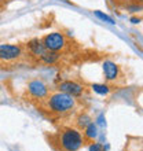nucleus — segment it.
<instances>
[{"label": "nucleus", "mask_w": 143, "mask_h": 151, "mask_svg": "<svg viewBox=\"0 0 143 151\" xmlns=\"http://www.w3.org/2000/svg\"><path fill=\"white\" fill-rule=\"evenodd\" d=\"M84 142L85 139H84L83 133L80 132L79 128L74 127L62 129L58 135V140H56L61 151H79L84 146Z\"/></svg>", "instance_id": "2"}, {"label": "nucleus", "mask_w": 143, "mask_h": 151, "mask_svg": "<svg viewBox=\"0 0 143 151\" xmlns=\"http://www.w3.org/2000/svg\"><path fill=\"white\" fill-rule=\"evenodd\" d=\"M44 47L48 51L62 52L68 47V39L62 32H51L41 39Z\"/></svg>", "instance_id": "3"}, {"label": "nucleus", "mask_w": 143, "mask_h": 151, "mask_svg": "<svg viewBox=\"0 0 143 151\" xmlns=\"http://www.w3.org/2000/svg\"><path fill=\"white\" fill-rule=\"evenodd\" d=\"M15 151H18V150H15Z\"/></svg>", "instance_id": "20"}, {"label": "nucleus", "mask_w": 143, "mask_h": 151, "mask_svg": "<svg viewBox=\"0 0 143 151\" xmlns=\"http://www.w3.org/2000/svg\"><path fill=\"white\" fill-rule=\"evenodd\" d=\"M58 91L79 98L84 93V85H81L77 81H73V80H66V81H61L58 84Z\"/></svg>", "instance_id": "6"}, {"label": "nucleus", "mask_w": 143, "mask_h": 151, "mask_svg": "<svg viewBox=\"0 0 143 151\" xmlns=\"http://www.w3.org/2000/svg\"><path fill=\"white\" fill-rule=\"evenodd\" d=\"M59 59H61V52L48 51V50H46L43 55L39 58V60L43 62L44 65H55Z\"/></svg>", "instance_id": "9"}, {"label": "nucleus", "mask_w": 143, "mask_h": 151, "mask_svg": "<svg viewBox=\"0 0 143 151\" xmlns=\"http://www.w3.org/2000/svg\"><path fill=\"white\" fill-rule=\"evenodd\" d=\"M102 70H103V76H105V80L107 83H116L120 77V66L116 62L110 59H106L102 63Z\"/></svg>", "instance_id": "7"}, {"label": "nucleus", "mask_w": 143, "mask_h": 151, "mask_svg": "<svg viewBox=\"0 0 143 151\" xmlns=\"http://www.w3.org/2000/svg\"><path fill=\"white\" fill-rule=\"evenodd\" d=\"M64 1H69V0H64Z\"/></svg>", "instance_id": "19"}, {"label": "nucleus", "mask_w": 143, "mask_h": 151, "mask_svg": "<svg viewBox=\"0 0 143 151\" xmlns=\"http://www.w3.org/2000/svg\"><path fill=\"white\" fill-rule=\"evenodd\" d=\"M98 125L95 122H90L87 127L84 128V132H83V136L85 140H90V142H94V140L98 137Z\"/></svg>", "instance_id": "10"}, {"label": "nucleus", "mask_w": 143, "mask_h": 151, "mask_svg": "<svg viewBox=\"0 0 143 151\" xmlns=\"http://www.w3.org/2000/svg\"><path fill=\"white\" fill-rule=\"evenodd\" d=\"M90 122H92L91 115L87 114V113H80L76 118V124H77V128L79 129H84Z\"/></svg>", "instance_id": "11"}, {"label": "nucleus", "mask_w": 143, "mask_h": 151, "mask_svg": "<svg viewBox=\"0 0 143 151\" xmlns=\"http://www.w3.org/2000/svg\"><path fill=\"white\" fill-rule=\"evenodd\" d=\"M28 95L35 100H46L47 96L50 95V88L43 80L40 78H33L28 83L26 87Z\"/></svg>", "instance_id": "4"}, {"label": "nucleus", "mask_w": 143, "mask_h": 151, "mask_svg": "<svg viewBox=\"0 0 143 151\" xmlns=\"http://www.w3.org/2000/svg\"><path fill=\"white\" fill-rule=\"evenodd\" d=\"M24 50L18 44H0V60L1 62H14L22 58Z\"/></svg>", "instance_id": "5"}, {"label": "nucleus", "mask_w": 143, "mask_h": 151, "mask_svg": "<svg viewBox=\"0 0 143 151\" xmlns=\"http://www.w3.org/2000/svg\"><path fill=\"white\" fill-rule=\"evenodd\" d=\"M128 10L129 12H139V11H142L143 10V3H135V4H128L127 7H125Z\"/></svg>", "instance_id": "14"}, {"label": "nucleus", "mask_w": 143, "mask_h": 151, "mask_svg": "<svg viewBox=\"0 0 143 151\" xmlns=\"http://www.w3.org/2000/svg\"><path fill=\"white\" fill-rule=\"evenodd\" d=\"M92 91L95 92V93H98V95H102V96H106L110 93L111 88L107 85V84H92L91 85Z\"/></svg>", "instance_id": "12"}, {"label": "nucleus", "mask_w": 143, "mask_h": 151, "mask_svg": "<svg viewBox=\"0 0 143 151\" xmlns=\"http://www.w3.org/2000/svg\"><path fill=\"white\" fill-rule=\"evenodd\" d=\"M94 14H95L96 18H99L100 21H103V22H107V24H110V25H114V19L111 18V17H109L107 14H105V12L99 11V10H96V11H94Z\"/></svg>", "instance_id": "13"}, {"label": "nucleus", "mask_w": 143, "mask_h": 151, "mask_svg": "<svg viewBox=\"0 0 143 151\" xmlns=\"http://www.w3.org/2000/svg\"><path fill=\"white\" fill-rule=\"evenodd\" d=\"M76 104H77V100L74 96L61 91L50 93L47 99L44 100V106L48 111L58 115H65L72 113L76 109Z\"/></svg>", "instance_id": "1"}, {"label": "nucleus", "mask_w": 143, "mask_h": 151, "mask_svg": "<svg viewBox=\"0 0 143 151\" xmlns=\"http://www.w3.org/2000/svg\"><path fill=\"white\" fill-rule=\"evenodd\" d=\"M95 124H96V125H99V127H105V124H106V122H105V115L100 114L99 117H98V121H96Z\"/></svg>", "instance_id": "16"}, {"label": "nucleus", "mask_w": 143, "mask_h": 151, "mask_svg": "<svg viewBox=\"0 0 143 151\" xmlns=\"http://www.w3.org/2000/svg\"><path fill=\"white\" fill-rule=\"evenodd\" d=\"M105 147L102 143H98V142H95V143H91L90 144V147H88V151H103Z\"/></svg>", "instance_id": "15"}, {"label": "nucleus", "mask_w": 143, "mask_h": 151, "mask_svg": "<svg viewBox=\"0 0 143 151\" xmlns=\"http://www.w3.org/2000/svg\"><path fill=\"white\" fill-rule=\"evenodd\" d=\"M26 48H28V52L35 58H40V56L44 54L46 51V47H44L43 41L40 39H32L29 40L28 44H26Z\"/></svg>", "instance_id": "8"}, {"label": "nucleus", "mask_w": 143, "mask_h": 151, "mask_svg": "<svg viewBox=\"0 0 143 151\" xmlns=\"http://www.w3.org/2000/svg\"><path fill=\"white\" fill-rule=\"evenodd\" d=\"M139 22H140V18H136V17H132L131 18V24L136 25V24H139Z\"/></svg>", "instance_id": "17"}, {"label": "nucleus", "mask_w": 143, "mask_h": 151, "mask_svg": "<svg viewBox=\"0 0 143 151\" xmlns=\"http://www.w3.org/2000/svg\"><path fill=\"white\" fill-rule=\"evenodd\" d=\"M0 66H1V60H0Z\"/></svg>", "instance_id": "18"}]
</instances>
